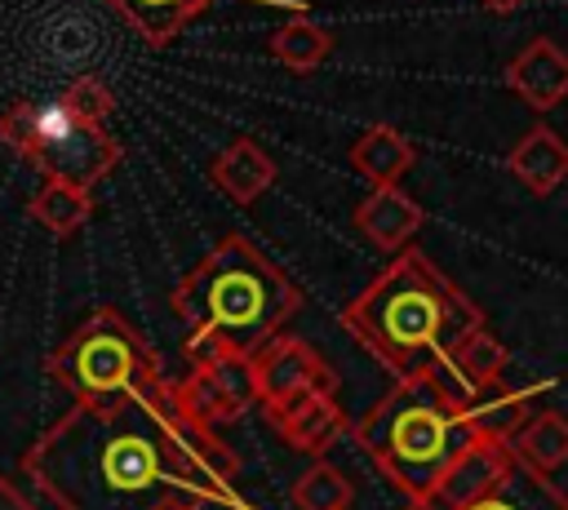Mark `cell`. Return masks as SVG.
Listing matches in <instances>:
<instances>
[{
  "label": "cell",
  "instance_id": "6da1fadb",
  "mask_svg": "<svg viewBox=\"0 0 568 510\" xmlns=\"http://www.w3.org/2000/svg\"><path fill=\"white\" fill-rule=\"evenodd\" d=\"M22 470L58 510H151L160 497L253 510L235 492V452L178 408L173 381L115 404H75L27 448Z\"/></svg>",
  "mask_w": 568,
  "mask_h": 510
},
{
  "label": "cell",
  "instance_id": "7a4b0ae2",
  "mask_svg": "<svg viewBox=\"0 0 568 510\" xmlns=\"http://www.w3.org/2000/svg\"><path fill=\"white\" fill-rule=\"evenodd\" d=\"M297 306V284L244 235L217 239L173 293V310L186 324V355L195 364L253 359Z\"/></svg>",
  "mask_w": 568,
  "mask_h": 510
},
{
  "label": "cell",
  "instance_id": "3957f363",
  "mask_svg": "<svg viewBox=\"0 0 568 510\" xmlns=\"http://www.w3.org/2000/svg\"><path fill=\"white\" fill-rule=\"evenodd\" d=\"M342 324L373 359L395 377H408L417 368H435L462 337L484 328V310L408 244L342 310Z\"/></svg>",
  "mask_w": 568,
  "mask_h": 510
},
{
  "label": "cell",
  "instance_id": "277c9868",
  "mask_svg": "<svg viewBox=\"0 0 568 510\" xmlns=\"http://www.w3.org/2000/svg\"><path fill=\"white\" fill-rule=\"evenodd\" d=\"M479 439L466 404L444 386L435 368H417L399 377L359 421L355 443L373 457V466L408 497L422 501L439 483V475Z\"/></svg>",
  "mask_w": 568,
  "mask_h": 510
},
{
  "label": "cell",
  "instance_id": "5b68a950",
  "mask_svg": "<svg viewBox=\"0 0 568 510\" xmlns=\"http://www.w3.org/2000/svg\"><path fill=\"white\" fill-rule=\"evenodd\" d=\"M111 111V89L84 75L53 102H13L0 115V137L27 164H36L44 182H71L89 191L120 164V142L106 129Z\"/></svg>",
  "mask_w": 568,
  "mask_h": 510
},
{
  "label": "cell",
  "instance_id": "8992f818",
  "mask_svg": "<svg viewBox=\"0 0 568 510\" xmlns=\"http://www.w3.org/2000/svg\"><path fill=\"white\" fill-rule=\"evenodd\" d=\"M49 373L75 404H115L164 386L155 350L111 306L84 315V324L49 355Z\"/></svg>",
  "mask_w": 568,
  "mask_h": 510
},
{
  "label": "cell",
  "instance_id": "52a82bcc",
  "mask_svg": "<svg viewBox=\"0 0 568 510\" xmlns=\"http://www.w3.org/2000/svg\"><path fill=\"white\" fill-rule=\"evenodd\" d=\"M253 390L257 404L266 408L271 421H280L284 412H293L297 404L315 399V395H333L337 390V373L328 368V359L302 341V337H271L253 359Z\"/></svg>",
  "mask_w": 568,
  "mask_h": 510
},
{
  "label": "cell",
  "instance_id": "ba28073f",
  "mask_svg": "<svg viewBox=\"0 0 568 510\" xmlns=\"http://www.w3.org/2000/svg\"><path fill=\"white\" fill-rule=\"evenodd\" d=\"M173 395H178V408L191 421L217 430V426L235 421L240 412H248V404L257 399V390H253V364L248 359H200L173 386Z\"/></svg>",
  "mask_w": 568,
  "mask_h": 510
},
{
  "label": "cell",
  "instance_id": "9c48e42d",
  "mask_svg": "<svg viewBox=\"0 0 568 510\" xmlns=\"http://www.w3.org/2000/svg\"><path fill=\"white\" fill-rule=\"evenodd\" d=\"M519 452L510 439H493V435H479L444 475L439 483L430 488V497H422L417 506L422 510H466L475 506L479 497H488L510 470H515Z\"/></svg>",
  "mask_w": 568,
  "mask_h": 510
},
{
  "label": "cell",
  "instance_id": "30bf717a",
  "mask_svg": "<svg viewBox=\"0 0 568 510\" xmlns=\"http://www.w3.org/2000/svg\"><path fill=\"white\" fill-rule=\"evenodd\" d=\"M506 89L532 111H555L568 98V53L550 35L528 40L506 67Z\"/></svg>",
  "mask_w": 568,
  "mask_h": 510
},
{
  "label": "cell",
  "instance_id": "8fae6325",
  "mask_svg": "<svg viewBox=\"0 0 568 510\" xmlns=\"http://www.w3.org/2000/svg\"><path fill=\"white\" fill-rule=\"evenodd\" d=\"M426 213L417 208L413 195H404L399 186H373L359 208H355V231L373 244V248H386V253H399L408 248V239L422 231Z\"/></svg>",
  "mask_w": 568,
  "mask_h": 510
},
{
  "label": "cell",
  "instance_id": "7c38bea8",
  "mask_svg": "<svg viewBox=\"0 0 568 510\" xmlns=\"http://www.w3.org/2000/svg\"><path fill=\"white\" fill-rule=\"evenodd\" d=\"M506 359H510V350H506L488 328H475L470 337H462V341L435 364V373L444 377V386H448L462 404H470L484 386L501 381Z\"/></svg>",
  "mask_w": 568,
  "mask_h": 510
},
{
  "label": "cell",
  "instance_id": "4fadbf2b",
  "mask_svg": "<svg viewBox=\"0 0 568 510\" xmlns=\"http://www.w3.org/2000/svg\"><path fill=\"white\" fill-rule=\"evenodd\" d=\"M510 173L532 191V195H550L564 177H568V142L550 129V124H532L515 146H510Z\"/></svg>",
  "mask_w": 568,
  "mask_h": 510
},
{
  "label": "cell",
  "instance_id": "5bb4252c",
  "mask_svg": "<svg viewBox=\"0 0 568 510\" xmlns=\"http://www.w3.org/2000/svg\"><path fill=\"white\" fill-rule=\"evenodd\" d=\"M413 160H417L413 142H408L399 129H390V124L364 129V133L355 137V146H351L355 173L368 177L373 186H399V177L413 169Z\"/></svg>",
  "mask_w": 568,
  "mask_h": 510
},
{
  "label": "cell",
  "instance_id": "9a60e30c",
  "mask_svg": "<svg viewBox=\"0 0 568 510\" xmlns=\"http://www.w3.org/2000/svg\"><path fill=\"white\" fill-rule=\"evenodd\" d=\"M213 182H217L235 204H253V200L275 182V164H271V155H266L253 137H235V142L213 160Z\"/></svg>",
  "mask_w": 568,
  "mask_h": 510
},
{
  "label": "cell",
  "instance_id": "2e32d148",
  "mask_svg": "<svg viewBox=\"0 0 568 510\" xmlns=\"http://www.w3.org/2000/svg\"><path fill=\"white\" fill-rule=\"evenodd\" d=\"M466 510H568V492L555 488L546 470H537L528 461H515V470L488 497H479Z\"/></svg>",
  "mask_w": 568,
  "mask_h": 510
},
{
  "label": "cell",
  "instance_id": "e0dca14e",
  "mask_svg": "<svg viewBox=\"0 0 568 510\" xmlns=\"http://www.w3.org/2000/svg\"><path fill=\"white\" fill-rule=\"evenodd\" d=\"M111 9L124 13V22L146 40V44H169L178 31H186L191 18H200L213 0H106Z\"/></svg>",
  "mask_w": 568,
  "mask_h": 510
},
{
  "label": "cell",
  "instance_id": "ac0fdd59",
  "mask_svg": "<svg viewBox=\"0 0 568 510\" xmlns=\"http://www.w3.org/2000/svg\"><path fill=\"white\" fill-rule=\"evenodd\" d=\"M275 430H280L293 448H302V452L320 457V452H324V448L346 430V417H342V408H337V399H333V395H315V399L297 404L293 412H284V417L275 421Z\"/></svg>",
  "mask_w": 568,
  "mask_h": 510
},
{
  "label": "cell",
  "instance_id": "d6986e66",
  "mask_svg": "<svg viewBox=\"0 0 568 510\" xmlns=\"http://www.w3.org/2000/svg\"><path fill=\"white\" fill-rule=\"evenodd\" d=\"M470 421L479 435H493V439H515L524 430V421L532 417L528 412V390H506L501 381L484 386L470 404H466Z\"/></svg>",
  "mask_w": 568,
  "mask_h": 510
},
{
  "label": "cell",
  "instance_id": "ffe728a7",
  "mask_svg": "<svg viewBox=\"0 0 568 510\" xmlns=\"http://www.w3.org/2000/svg\"><path fill=\"white\" fill-rule=\"evenodd\" d=\"M510 443H515L519 461H528V466H537V470L550 475V470H559L568 461V417L564 412H550V408L546 412H532Z\"/></svg>",
  "mask_w": 568,
  "mask_h": 510
},
{
  "label": "cell",
  "instance_id": "44dd1931",
  "mask_svg": "<svg viewBox=\"0 0 568 510\" xmlns=\"http://www.w3.org/2000/svg\"><path fill=\"white\" fill-rule=\"evenodd\" d=\"M328 49H333V35H328L320 22H311V18H288V22H280L275 35H271V53H275L288 71H297V75L315 71V67L328 58Z\"/></svg>",
  "mask_w": 568,
  "mask_h": 510
},
{
  "label": "cell",
  "instance_id": "7402d4cb",
  "mask_svg": "<svg viewBox=\"0 0 568 510\" xmlns=\"http://www.w3.org/2000/svg\"><path fill=\"white\" fill-rule=\"evenodd\" d=\"M31 213H36L40 226H49V231H58V235H71V231H80V226L89 222L93 200H89L84 186H71V182H44L40 195L31 200Z\"/></svg>",
  "mask_w": 568,
  "mask_h": 510
},
{
  "label": "cell",
  "instance_id": "603a6c76",
  "mask_svg": "<svg viewBox=\"0 0 568 510\" xmlns=\"http://www.w3.org/2000/svg\"><path fill=\"white\" fill-rule=\"evenodd\" d=\"M351 479L328 466V461H315L297 483H293V501L297 510H346L351 506Z\"/></svg>",
  "mask_w": 568,
  "mask_h": 510
},
{
  "label": "cell",
  "instance_id": "cb8c5ba5",
  "mask_svg": "<svg viewBox=\"0 0 568 510\" xmlns=\"http://www.w3.org/2000/svg\"><path fill=\"white\" fill-rule=\"evenodd\" d=\"M0 510H36V506H31L9 479H0Z\"/></svg>",
  "mask_w": 568,
  "mask_h": 510
},
{
  "label": "cell",
  "instance_id": "d4e9b609",
  "mask_svg": "<svg viewBox=\"0 0 568 510\" xmlns=\"http://www.w3.org/2000/svg\"><path fill=\"white\" fill-rule=\"evenodd\" d=\"M200 501H191V497H160L151 510H195Z\"/></svg>",
  "mask_w": 568,
  "mask_h": 510
},
{
  "label": "cell",
  "instance_id": "484cf974",
  "mask_svg": "<svg viewBox=\"0 0 568 510\" xmlns=\"http://www.w3.org/2000/svg\"><path fill=\"white\" fill-rule=\"evenodd\" d=\"M479 4H484L488 13H515V9L524 4V0H479Z\"/></svg>",
  "mask_w": 568,
  "mask_h": 510
}]
</instances>
